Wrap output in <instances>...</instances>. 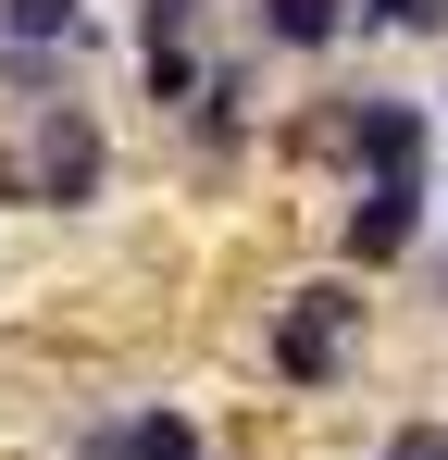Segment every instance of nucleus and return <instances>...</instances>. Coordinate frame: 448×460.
Instances as JSON below:
<instances>
[{"mask_svg": "<svg viewBox=\"0 0 448 460\" xmlns=\"http://www.w3.org/2000/svg\"><path fill=\"white\" fill-rule=\"evenodd\" d=\"M373 361V287L362 274H287L274 299H262V385L299 398V411H324V398H349Z\"/></svg>", "mask_w": 448, "mask_h": 460, "instance_id": "nucleus-1", "label": "nucleus"}, {"mask_svg": "<svg viewBox=\"0 0 448 460\" xmlns=\"http://www.w3.org/2000/svg\"><path fill=\"white\" fill-rule=\"evenodd\" d=\"M13 162H25V212L38 225H87V212H112V187H125V137H112V112L75 87V100H38L25 125H13Z\"/></svg>", "mask_w": 448, "mask_h": 460, "instance_id": "nucleus-2", "label": "nucleus"}, {"mask_svg": "<svg viewBox=\"0 0 448 460\" xmlns=\"http://www.w3.org/2000/svg\"><path fill=\"white\" fill-rule=\"evenodd\" d=\"M424 249H436V162H399V174L336 187V212H324V261H336V274L399 287Z\"/></svg>", "mask_w": 448, "mask_h": 460, "instance_id": "nucleus-3", "label": "nucleus"}, {"mask_svg": "<svg viewBox=\"0 0 448 460\" xmlns=\"http://www.w3.org/2000/svg\"><path fill=\"white\" fill-rule=\"evenodd\" d=\"M262 63H274L262 38H224V50H212V75H200V100L175 112V174H187V187H224L237 162H262V150H274Z\"/></svg>", "mask_w": 448, "mask_h": 460, "instance_id": "nucleus-4", "label": "nucleus"}, {"mask_svg": "<svg viewBox=\"0 0 448 460\" xmlns=\"http://www.w3.org/2000/svg\"><path fill=\"white\" fill-rule=\"evenodd\" d=\"M125 50H138V112H187L224 50V0H125Z\"/></svg>", "mask_w": 448, "mask_h": 460, "instance_id": "nucleus-5", "label": "nucleus"}, {"mask_svg": "<svg viewBox=\"0 0 448 460\" xmlns=\"http://www.w3.org/2000/svg\"><path fill=\"white\" fill-rule=\"evenodd\" d=\"M63 460H224L200 398H87L63 423Z\"/></svg>", "mask_w": 448, "mask_h": 460, "instance_id": "nucleus-6", "label": "nucleus"}, {"mask_svg": "<svg viewBox=\"0 0 448 460\" xmlns=\"http://www.w3.org/2000/svg\"><path fill=\"white\" fill-rule=\"evenodd\" d=\"M249 38H262L274 63H336V50H362V38H349V0H249Z\"/></svg>", "mask_w": 448, "mask_h": 460, "instance_id": "nucleus-7", "label": "nucleus"}, {"mask_svg": "<svg viewBox=\"0 0 448 460\" xmlns=\"http://www.w3.org/2000/svg\"><path fill=\"white\" fill-rule=\"evenodd\" d=\"M0 50H87L100 63V0H0Z\"/></svg>", "mask_w": 448, "mask_h": 460, "instance_id": "nucleus-8", "label": "nucleus"}, {"mask_svg": "<svg viewBox=\"0 0 448 460\" xmlns=\"http://www.w3.org/2000/svg\"><path fill=\"white\" fill-rule=\"evenodd\" d=\"M362 460H448V411H386Z\"/></svg>", "mask_w": 448, "mask_h": 460, "instance_id": "nucleus-9", "label": "nucleus"}, {"mask_svg": "<svg viewBox=\"0 0 448 460\" xmlns=\"http://www.w3.org/2000/svg\"><path fill=\"white\" fill-rule=\"evenodd\" d=\"M411 274H424V299H436V323H448V236L424 249V261H411Z\"/></svg>", "mask_w": 448, "mask_h": 460, "instance_id": "nucleus-10", "label": "nucleus"}, {"mask_svg": "<svg viewBox=\"0 0 448 460\" xmlns=\"http://www.w3.org/2000/svg\"><path fill=\"white\" fill-rule=\"evenodd\" d=\"M25 212V162H13V137H0V225Z\"/></svg>", "mask_w": 448, "mask_h": 460, "instance_id": "nucleus-11", "label": "nucleus"}, {"mask_svg": "<svg viewBox=\"0 0 448 460\" xmlns=\"http://www.w3.org/2000/svg\"><path fill=\"white\" fill-rule=\"evenodd\" d=\"M436 236H448V162H436Z\"/></svg>", "mask_w": 448, "mask_h": 460, "instance_id": "nucleus-12", "label": "nucleus"}, {"mask_svg": "<svg viewBox=\"0 0 448 460\" xmlns=\"http://www.w3.org/2000/svg\"><path fill=\"white\" fill-rule=\"evenodd\" d=\"M436 112H448V87H436Z\"/></svg>", "mask_w": 448, "mask_h": 460, "instance_id": "nucleus-13", "label": "nucleus"}]
</instances>
